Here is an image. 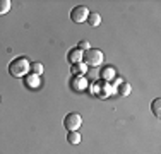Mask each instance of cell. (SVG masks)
I'll return each instance as SVG.
<instances>
[{
    "label": "cell",
    "mask_w": 161,
    "mask_h": 154,
    "mask_svg": "<svg viewBox=\"0 0 161 154\" xmlns=\"http://www.w3.org/2000/svg\"><path fill=\"white\" fill-rule=\"evenodd\" d=\"M115 75H117V72H115L113 67H105L101 70V77L105 80H112V79H115Z\"/></svg>",
    "instance_id": "cell-9"
},
{
    "label": "cell",
    "mask_w": 161,
    "mask_h": 154,
    "mask_svg": "<svg viewBox=\"0 0 161 154\" xmlns=\"http://www.w3.org/2000/svg\"><path fill=\"white\" fill-rule=\"evenodd\" d=\"M130 92H132V86H130L129 82H120V86H118V94L129 96Z\"/></svg>",
    "instance_id": "cell-12"
},
{
    "label": "cell",
    "mask_w": 161,
    "mask_h": 154,
    "mask_svg": "<svg viewBox=\"0 0 161 154\" xmlns=\"http://www.w3.org/2000/svg\"><path fill=\"white\" fill-rule=\"evenodd\" d=\"M40 75H34V74H28L24 75V86L26 87H31V89H36L40 87Z\"/></svg>",
    "instance_id": "cell-6"
},
{
    "label": "cell",
    "mask_w": 161,
    "mask_h": 154,
    "mask_svg": "<svg viewBox=\"0 0 161 154\" xmlns=\"http://www.w3.org/2000/svg\"><path fill=\"white\" fill-rule=\"evenodd\" d=\"M87 72V65L84 62H79V63H74L72 65V74L75 77H84V74Z\"/></svg>",
    "instance_id": "cell-7"
},
{
    "label": "cell",
    "mask_w": 161,
    "mask_h": 154,
    "mask_svg": "<svg viewBox=\"0 0 161 154\" xmlns=\"http://www.w3.org/2000/svg\"><path fill=\"white\" fill-rule=\"evenodd\" d=\"M151 111L154 113V117H159L161 115V99L159 98H156L154 101L151 103Z\"/></svg>",
    "instance_id": "cell-13"
},
{
    "label": "cell",
    "mask_w": 161,
    "mask_h": 154,
    "mask_svg": "<svg viewBox=\"0 0 161 154\" xmlns=\"http://www.w3.org/2000/svg\"><path fill=\"white\" fill-rule=\"evenodd\" d=\"M82 53H84V52H80L77 46H75V48L69 50V53H67V60L70 62L72 65H74V63H79V62H82Z\"/></svg>",
    "instance_id": "cell-5"
},
{
    "label": "cell",
    "mask_w": 161,
    "mask_h": 154,
    "mask_svg": "<svg viewBox=\"0 0 161 154\" xmlns=\"http://www.w3.org/2000/svg\"><path fill=\"white\" fill-rule=\"evenodd\" d=\"M67 140L69 144H79L80 142V134L77 132V130H72V132H67Z\"/></svg>",
    "instance_id": "cell-11"
},
{
    "label": "cell",
    "mask_w": 161,
    "mask_h": 154,
    "mask_svg": "<svg viewBox=\"0 0 161 154\" xmlns=\"http://www.w3.org/2000/svg\"><path fill=\"white\" fill-rule=\"evenodd\" d=\"M80 125H82V117H80L79 113H75V111L69 113L67 117L64 118V127L67 129V132H72V130H77Z\"/></svg>",
    "instance_id": "cell-3"
},
{
    "label": "cell",
    "mask_w": 161,
    "mask_h": 154,
    "mask_svg": "<svg viewBox=\"0 0 161 154\" xmlns=\"http://www.w3.org/2000/svg\"><path fill=\"white\" fill-rule=\"evenodd\" d=\"M77 48L80 50V52H86V50H89V41H86V40H82V41H79V45H77Z\"/></svg>",
    "instance_id": "cell-16"
},
{
    "label": "cell",
    "mask_w": 161,
    "mask_h": 154,
    "mask_svg": "<svg viewBox=\"0 0 161 154\" xmlns=\"http://www.w3.org/2000/svg\"><path fill=\"white\" fill-rule=\"evenodd\" d=\"M87 24L91 26V28H96V26L101 24V15H99L98 12H89V15H87Z\"/></svg>",
    "instance_id": "cell-8"
},
{
    "label": "cell",
    "mask_w": 161,
    "mask_h": 154,
    "mask_svg": "<svg viewBox=\"0 0 161 154\" xmlns=\"http://www.w3.org/2000/svg\"><path fill=\"white\" fill-rule=\"evenodd\" d=\"M87 15H89V10H87V7L84 5H77L72 9L70 12V19L74 22H77V24H82V22L87 21Z\"/></svg>",
    "instance_id": "cell-4"
},
{
    "label": "cell",
    "mask_w": 161,
    "mask_h": 154,
    "mask_svg": "<svg viewBox=\"0 0 161 154\" xmlns=\"http://www.w3.org/2000/svg\"><path fill=\"white\" fill-rule=\"evenodd\" d=\"M43 70H45V67H43V63H40V62H34V63L29 65V72L34 74V75H41Z\"/></svg>",
    "instance_id": "cell-10"
},
{
    "label": "cell",
    "mask_w": 161,
    "mask_h": 154,
    "mask_svg": "<svg viewBox=\"0 0 161 154\" xmlns=\"http://www.w3.org/2000/svg\"><path fill=\"white\" fill-rule=\"evenodd\" d=\"M29 60L26 57H17L9 63V74L12 77H24L29 74Z\"/></svg>",
    "instance_id": "cell-1"
},
{
    "label": "cell",
    "mask_w": 161,
    "mask_h": 154,
    "mask_svg": "<svg viewBox=\"0 0 161 154\" xmlns=\"http://www.w3.org/2000/svg\"><path fill=\"white\" fill-rule=\"evenodd\" d=\"M0 99H2V98H0Z\"/></svg>",
    "instance_id": "cell-17"
},
{
    "label": "cell",
    "mask_w": 161,
    "mask_h": 154,
    "mask_svg": "<svg viewBox=\"0 0 161 154\" xmlns=\"http://www.w3.org/2000/svg\"><path fill=\"white\" fill-rule=\"evenodd\" d=\"M105 57H103V52L101 50H96V48H89L82 53V62L87 65V67H98V65L103 63Z\"/></svg>",
    "instance_id": "cell-2"
},
{
    "label": "cell",
    "mask_w": 161,
    "mask_h": 154,
    "mask_svg": "<svg viewBox=\"0 0 161 154\" xmlns=\"http://www.w3.org/2000/svg\"><path fill=\"white\" fill-rule=\"evenodd\" d=\"M10 10V0H0V14H7Z\"/></svg>",
    "instance_id": "cell-15"
},
{
    "label": "cell",
    "mask_w": 161,
    "mask_h": 154,
    "mask_svg": "<svg viewBox=\"0 0 161 154\" xmlns=\"http://www.w3.org/2000/svg\"><path fill=\"white\" fill-rule=\"evenodd\" d=\"M74 89L75 91H82V89H86V86H87V82H86V79L84 77H77V79L74 80Z\"/></svg>",
    "instance_id": "cell-14"
}]
</instances>
